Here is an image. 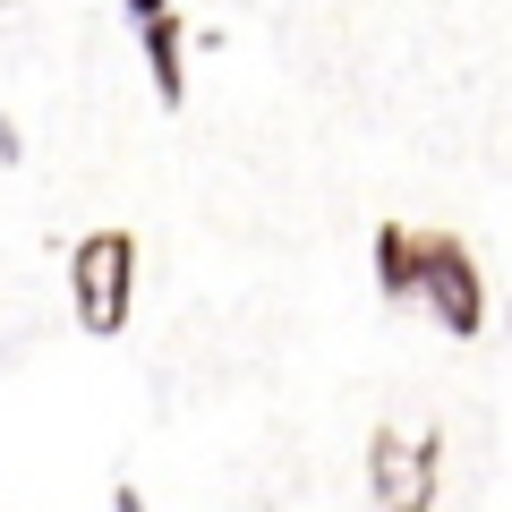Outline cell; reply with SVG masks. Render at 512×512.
I'll use <instances>...</instances> for the list:
<instances>
[{
	"label": "cell",
	"mask_w": 512,
	"mask_h": 512,
	"mask_svg": "<svg viewBox=\"0 0 512 512\" xmlns=\"http://www.w3.org/2000/svg\"><path fill=\"white\" fill-rule=\"evenodd\" d=\"M69 299H77V325L94 342H120L128 308H137V239L111 222V231H86L69 256Z\"/></svg>",
	"instance_id": "1"
},
{
	"label": "cell",
	"mask_w": 512,
	"mask_h": 512,
	"mask_svg": "<svg viewBox=\"0 0 512 512\" xmlns=\"http://www.w3.org/2000/svg\"><path fill=\"white\" fill-rule=\"evenodd\" d=\"M419 308L436 316L453 342H478L487 333V274L461 231H419Z\"/></svg>",
	"instance_id": "2"
},
{
	"label": "cell",
	"mask_w": 512,
	"mask_h": 512,
	"mask_svg": "<svg viewBox=\"0 0 512 512\" xmlns=\"http://www.w3.org/2000/svg\"><path fill=\"white\" fill-rule=\"evenodd\" d=\"M367 487H376V512H427L444 487V427H419V436L376 427L367 436Z\"/></svg>",
	"instance_id": "3"
},
{
	"label": "cell",
	"mask_w": 512,
	"mask_h": 512,
	"mask_svg": "<svg viewBox=\"0 0 512 512\" xmlns=\"http://www.w3.org/2000/svg\"><path fill=\"white\" fill-rule=\"evenodd\" d=\"M367 265H376V291L384 299H419V222L384 214L376 239H367Z\"/></svg>",
	"instance_id": "4"
},
{
	"label": "cell",
	"mask_w": 512,
	"mask_h": 512,
	"mask_svg": "<svg viewBox=\"0 0 512 512\" xmlns=\"http://www.w3.org/2000/svg\"><path fill=\"white\" fill-rule=\"evenodd\" d=\"M137 52H146L154 103L180 111V94H188V26H180V9H171V18H154V26H137Z\"/></svg>",
	"instance_id": "5"
},
{
	"label": "cell",
	"mask_w": 512,
	"mask_h": 512,
	"mask_svg": "<svg viewBox=\"0 0 512 512\" xmlns=\"http://www.w3.org/2000/svg\"><path fill=\"white\" fill-rule=\"evenodd\" d=\"M111 512H154V504H146V487H128V478H120V487H111Z\"/></svg>",
	"instance_id": "6"
},
{
	"label": "cell",
	"mask_w": 512,
	"mask_h": 512,
	"mask_svg": "<svg viewBox=\"0 0 512 512\" xmlns=\"http://www.w3.org/2000/svg\"><path fill=\"white\" fill-rule=\"evenodd\" d=\"M120 9H128V18H137V26H154V18H171V0H120Z\"/></svg>",
	"instance_id": "7"
}]
</instances>
